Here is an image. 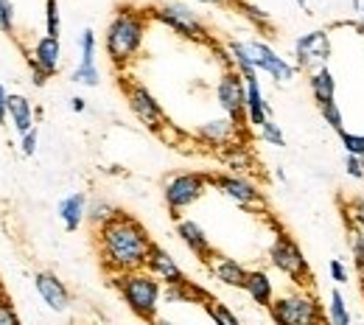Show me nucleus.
Masks as SVG:
<instances>
[{
    "label": "nucleus",
    "mask_w": 364,
    "mask_h": 325,
    "mask_svg": "<svg viewBox=\"0 0 364 325\" xmlns=\"http://www.w3.org/2000/svg\"><path fill=\"white\" fill-rule=\"evenodd\" d=\"M154 241L146 233V228L137 222L135 216L121 213L107 222L104 228H98V252H101V264L115 272V275H127L146 270L149 252H151Z\"/></svg>",
    "instance_id": "1"
},
{
    "label": "nucleus",
    "mask_w": 364,
    "mask_h": 325,
    "mask_svg": "<svg viewBox=\"0 0 364 325\" xmlns=\"http://www.w3.org/2000/svg\"><path fill=\"white\" fill-rule=\"evenodd\" d=\"M146 34V14L137 9H118V14L109 20L107 34H104V50L115 68L129 65L137 56Z\"/></svg>",
    "instance_id": "2"
},
{
    "label": "nucleus",
    "mask_w": 364,
    "mask_h": 325,
    "mask_svg": "<svg viewBox=\"0 0 364 325\" xmlns=\"http://www.w3.org/2000/svg\"><path fill=\"white\" fill-rule=\"evenodd\" d=\"M118 289H121L124 303L135 311L140 320L151 323L157 317V306H160V297H163V283L151 272L137 270V272L118 275Z\"/></svg>",
    "instance_id": "3"
},
{
    "label": "nucleus",
    "mask_w": 364,
    "mask_h": 325,
    "mask_svg": "<svg viewBox=\"0 0 364 325\" xmlns=\"http://www.w3.org/2000/svg\"><path fill=\"white\" fill-rule=\"evenodd\" d=\"M274 325H325L328 314L322 311V303L311 292H289L274 297V303L267 309Z\"/></svg>",
    "instance_id": "4"
},
{
    "label": "nucleus",
    "mask_w": 364,
    "mask_h": 325,
    "mask_svg": "<svg viewBox=\"0 0 364 325\" xmlns=\"http://www.w3.org/2000/svg\"><path fill=\"white\" fill-rule=\"evenodd\" d=\"M269 264L277 272H283L289 280H294L297 286H309L311 283V267L300 250V244L289 235V233H277L269 247Z\"/></svg>",
    "instance_id": "5"
},
{
    "label": "nucleus",
    "mask_w": 364,
    "mask_h": 325,
    "mask_svg": "<svg viewBox=\"0 0 364 325\" xmlns=\"http://www.w3.org/2000/svg\"><path fill=\"white\" fill-rule=\"evenodd\" d=\"M210 186V174H199V171H185V174H174L166 183V205L168 211L177 216L180 211L191 208L193 202L202 199V193Z\"/></svg>",
    "instance_id": "6"
},
{
    "label": "nucleus",
    "mask_w": 364,
    "mask_h": 325,
    "mask_svg": "<svg viewBox=\"0 0 364 325\" xmlns=\"http://www.w3.org/2000/svg\"><path fill=\"white\" fill-rule=\"evenodd\" d=\"M216 98H219L222 110L228 112V118H232L238 127L247 124V82L235 68H228L222 73V79L216 85Z\"/></svg>",
    "instance_id": "7"
},
{
    "label": "nucleus",
    "mask_w": 364,
    "mask_h": 325,
    "mask_svg": "<svg viewBox=\"0 0 364 325\" xmlns=\"http://www.w3.org/2000/svg\"><path fill=\"white\" fill-rule=\"evenodd\" d=\"M124 95L129 101V110L137 121L151 129V132H160L166 127V112L160 107V101L149 93V87H143L140 82H124Z\"/></svg>",
    "instance_id": "8"
},
{
    "label": "nucleus",
    "mask_w": 364,
    "mask_h": 325,
    "mask_svg": "<svg viewBox=\"0 0 364 325\" xmlns=\"http://www.w3.org/2000/svg\"><path fill=\"white\" fill-rule=\"evenodd\" d=\"M163 26H168L171 31H177L188 40H196V43H205L208 40V28L202 26V20L196 17V11H191L185 3H163L151 11Z\"/></svg>",
    "instance_id": "9"
},
{
    "label": "nucleus",
    "mask_w": 364,
    "mask_h": 325,
    "mask_svg": "<svg viewBox=\"0 0 364 325\" xmlns=\"http://www.w3.org/2000/svg\"><path fill=\"white\" fill-rule=\"evenodd\" d=\"M331 34L328 31H309L294 43V56H297V70L314 73L319 68H328L331 62Z\"/></svg>",
    "instance_id": "10"
},
{
    "label": "nucleus",
    "mask_w": 364,
    "mask_h": 325,
    "mask_svg": "<svg viewBox=\"0 0 364 325\" xmlns=\"http://www.w3.org/2000/svg\"><path fill=\"white\" fill-rule=\"evenodd\" d=\"M210 186H216L228 199H232L241 208H264V193L258 191L255 183H250L247 177L238 174H213Z\"/></svg>",
    "instance_id": "11"
},
{
    "label": "nucleus",
    "mask_w": 364,
    "mask_h": 325,
    "mask_svg": "<svg viewBox=\"0 0 364 325\" xmlns=\"http://www.w3.org/2000/svg\"><path fill=\"white\" fill-rule=\"evenodd\" d=\"M247 46H250L252 62H255V68H258L261 73H269L274 82H291V79H294L297 65L286 62L274 48H269L267 43H261V40H250Z\"/></svg>",
    "instance_id": "12"
},
{
    "label": "nucleus",
    "mask_w": 364,
    "mask_h": 325,
    "mask_svg": "<svg viewBox=\"0 0 364 325\" xmlns=\"http://www.w3.org/2000/svg\"><path fill=\"white\" fill-rule=\"evenodd\" d=\"M79 48H82V59H79V65L73 70V82L85 85V87H98L101 73H98V65H95V31L92 28L82 31Z\"/></svg>",
    "instance_id": "13"
},
{
    "label": "nucleus",
    "mask_w": 364,
    "mask_h": 325,
    "mask_svg": "<svg viewBox=\"0 0 364 325\" xmlns=\"http://www.w3.org/2000/svg\"><path fill=\"white\" fill-rule=\"evenodd\" d=\"M146 272H151L154 278L160 280V283H166V286H185V283H188L185 272L177 267V261H174L160 244L151 247L149 261H146Z\"/></svg>",
    "instance_id": "14"
},
{
    "label": "nucleus",
    "mask_w": 364,
    "mask_h": 325,
    "mask_svg": "<svg viewBox=\"0 0 364 325\" xmlns=\"http://www.w3.org/2000/svg\"><path fill=\"white\" fill-rule=\"evenodd\" d=\"M34 286H37V294L43 297L50 311H68L70 306V292L62 280L56 278L53 272H37L34 275Z\"/></svg>",
    "instance_id": "15"
},
{
    "label": "nucleus",
    "mask_w": 364,
    "mask_h": 325,
    "mask_svg": "<svg viewBox=\"0 0 364 325\" xmlns=\"http://www.w3.org/2000/svg\"><path fill=\"white\" fill-rule=\"evenodd\" d=\"M177 235H180V241L202 261V264H210L213 261V244H210V238H208V233L202 230L193 219H180L177 222Z\"/></svg>",
    "instance_id": "16"
},
{
    "label": "nucleus",
    "mask_w": 364,
    "mask_h": 325,
    "mask_svg": "<svg viewBox=\"0 0 364 325\" xmlns=\"http://www.w3.org/2000/svg\"><path fill=\"white\" fill-rule=\"evenodd\" d=\"M208 267H210L213 278L225 286H232V289H244L247 275H250V270L244 264H238L235 258H228V255H213V261Z\"/></svg>",
    "instance_id": "17"
},
{
    "label": "nucleus",
    "mask_w": 364,
    "mask_h": 325,
    "mask_svg": "<svg viewBox=\"0 0 364 325\" xmlns=\"http://www.w3.org/2000/svg\"><path fill=\"white\" fill-rule=\"evenodd\" d=\"M244 82H247V124L255 127V129H261L269 121V104H267V98L261 93L258 76L244 79Z\"/></svg>",
    "instance_id": "18"
},
{
    "label": "nucleus",
    "mask_w": 364,
    "mask_h": 325,
    "mask_svg": "<svg viewBox=\"0 0 364 325\" xmlns=\"http://www.w3.org/2000/svg\"><path fill=\"white\" fill-rule=\"evenodd\" d=\"M28 59H31L34 65H40L48 76H53V73L59 70V65H62V46H59V40H56V37H48V34L40 37L34 50L28 53Z\"/></svg>",
    "instance_id": "19"
},
{
    "label": "nucleus",
    "mask_w": 364,
    "mask_h": 325,
    "mask_svg": "<svg viewBox=\"0 0 364 325\" xmlns=\"http://www.w3.org/2000/svg\"><path fill=\"white\" fill-rule=\"evenodd\" d=\"M59 219H62V225H65V230H79L82 228V222L87 219V196L82 193V191H76V193H70V196H65L62 202H59Z\"/></svg>",
    "instance_id": "20"
},
{
    "label": "nucleus",
    "mask_w": 364,
    "mask_h": 325,
    "mask_svg": "<svg viewBox=\"0 0 364 325\" xmlns=\"http://www.w3.org/2000/svg\"><path fill=\"white\" fill-rule=\"evenodd\" d=\"M238 129L241 127L232 118H216V121L202 124L196 129V135L205 140V143H210V146H228V143H232V140L238 138Z\"/></svg>",
    "instance_id": "21"
},
{
    "label": "nucleus",
    "mask_w": 364,
    "mask_h": 325,
    "mask_svg": "<svg viewBox=\"0 0 364 325\" xmlns=\"http://www.w3.org/2000/svg\"><path fill=\"white\" fill-rule=\"evenodd\" d=\"M244 292L252 297V303H258V306H264V309H269L274 303L272 278H269L264 270H250L247 283H244Z\"/></svg>",
    "instance_id": "22"
},
{
    "label": "nucleus",
    "mask_w": 364,
    "mask_h": 325,
    "mask_svg": "<svg viewBox=\"0 0 364 325\" xmlns=\"http://www.w3.org/2000/svg\"><path fill=\"white\" fill-rule=\"evenodd\" d=\"M309 90L314 95L317 107L336 101V79H333L331 68H319L314 73H309Z\"/></svg>",
    "instance_id": "23"
},
{
    "label": "nucleus",
    "mask_w": 364,
    "mask_h": 325,
    "mask_svg": "<svg viewBox=\"0 0 364 325\" xmlns=\"http://www.w3.org/2000/svg\"><path fill=\"white\" fill-rule=\"evenodd\" d=\"M9 118H11V124H14V129L20 135L31 132L34 129V107H31V101L26 95L9 93Z\"/></svg>",
    "instance_id": "24"
},
{
    "label": "nucleus",
    "mask_w": 364,
    "mask_h": 325,
    "mask_svg": "<svg viewBox=\"0 0 364 325\" xmlns=\"http://www.w3.org/2000/svg\"><path fill=\"white\" fill-rule=\"evenodd\" d=\"M328 325H350V309L339 289H331L328 294Z\"/></svg>",
    "instance_id": "25"
},
{
    "label": "nucleus",
    "mask_w": 364,
    "mask_h": 325,
    "mask_svg": "<svg viewBox=\"0 0 364 325\" xmlns=\"http://www.w3.org/2000/svg\"><path fill=\"white\" fill-rule=\"evenodd\" d=\"M115 216H118V211L107 199H92V202H87V222H90L92 228H104Z\"/></svg>",
    "instance_id": "26"
},
{
    "label": "nucleus",
    "mask_w": 364,
    "mask_h": 325,
    "mask_svg": "<svg viewBox=\"0 0 364 325\" xmlns=\"http://www.w3.org/2000/svg\"><path fill=\"white\" fill-rule=\"evenodd\" d=\"M348 247H350L353 267H356V272H359L362 286H364V230H359V228H350V233H348Z\"/></svg>",
    "instance_id": "27"
},
{
    "label": "nucleus",
    "mask_w": 364,
    "mask_h": 325,
    "mask_svg": "<svg viewBox=\"0 0 364 325\" xmlns=\"http://www.w3.org/2000/svg\"><path fill=\"white\" fill-rule=\"evenodd\" d=\"M205 311L210 314V320H213L216 325H241V320L230 311L228 306H225V303H219V300H213V297L205 303Z\"/></svg>",
    "instance_id": "28"
},
{
    "label": "nucleus",
    "mask_w": 364,
    "mask_h": 325,
    "mask_svg": "<svg viewBox=\"0 0 364 325\" xmlns=\"http://www.w3.org/2000/svg\"><path fill=\"white\" fill-rule=\"evenodd\" d=\"M319 112H322V118H325V124L339 135L342 129H345V118H342V110H339V104L336 101H331V104H322L319 107Z\"/></svg>",
    "instance_id": "29"
},
{
    "label": "nucleus",
    "mask_w": 364,
    "mask_h": 325,
    "mask_svg": "<svg viewBox=\"0 0 364 325\" xmlns=\"http://www.w3.org/2000/svg\"><path fill=\"white\" fill-rule=\"evenodd\" d=\"M339 140H342V146H345V154L364 157V135L362 132H348V129H342V132H339Z\"/></svg>",
    "instance_id": "30"
},
{
    "label": "nucleus",
    "mask_w": 364,
    "mask_h": 325,
    "mask_svg": "<svg viewBox=\"0 0 364 325\" xmlns=\"http://www.w3.org/2000/svg\"><path fill=\"white\" fill-rule=\"evenodd\" d=\"M59 31H62L59 3H56V0H48L46 3V34L48 37H56V40H59Z\"/></svg>",
    "instance_id": "31"
},
{
    "label": "nucleus",
    "mask_w": 364,
    "mask_h": 325,
    "mask_svg": "<svg viewBox=\"0 0 364 325\" xmlns=\"http://www.w3.org/2000/svg\"><path fill=\"white\" fill-rule=\"evenodd\" d=\"M258 132H261V140H264V143H269V146H277V149H280V146H286V135H283V129L274 124L272 118H269Z\"/></svg>",
    "instance_id": "32"
},
{
    "label": "nucleus",
    "mask_w": 364,
    "mask_h": 325,
    "mask_svg": "<svg viewBox=\"0 0 364 325\" xmlns=\"http://www.w3.org/2000/svg\"><path fill=\"white\" fill-rule=\"evenodd\" d=\"M0 31L11 34L14 31V9L9 0H0Z\"/></svg>",
    "instance_id": "33"
},
{
    "label": "nucleus",
    "mask_w": 364,
    "mask_h": 325,
    "mask_svg": "<svg viewBox=\"0 0 364 325\" xmlns=\"http://www.w3.org/2000/svg\"><path fill=\"white\" fill-rule=\"evenodd\" d=\"M328 272H331V280H333V283H348V280H350V270H348L339 258H331V261H328Z\"/></svg>",
    "instance_id": "34"
},
{
    "label": "nucleus",
    "mask_w": 364,
    "mask_h": 325,
    "mask_svg": "<svg viewBox=\"0 0 364 325\" xmlns=\"http://www.w3.org/2000/svg\"><path fill=\"white\" fill-rule=\"evenodd\" d=\"M348 213H350V219H353V228L364 230V196H356V199H350V205H348Z\"/></svg>",
    "instance_id": "35"
},
{
    "label": "nucleus",
    "mask_w": 364,
    "mask_h": 325,
    "mask_svg": "<svg viewBox=\"0 0 364 325\" xmlns=\"http://www.w3.org/2000/svg\"><path fill=\"white\" fill-rule=\"evenodd\" d=\"M345 171H348L353 180H364V157L345 154Z\"/></svg>",
    "instance_id": "36"
},
{
    "label": "nucleus",
    "mask_w": 364,
    "mask_h": 325,
    "mask_svg": "<svg viewBox=\"0 0 364 325\" xmlns=\"http://www.w3.org/2000/svg\"><path fill=\"white\" fill-rule=\"evenodd\" d=\"M0 325H23L9 300H0Z\"/></svg>",
    "instance_id": "37"
},
{
    "label": "nucleus",
    "mask_w": 364,
    "mask_h": 325,
    "mask_svg": "<svg viewBox=\"0 0 364 325\" xmlns=\"http://www.w3.org/2000/svg\"><path fill=\"white\" fill-rule=\"evenodd\" d=\"M241 9H244V14H247L252 23H258V26H267V23H269V17H267L258 6H252V3H241Z\"/></svg>",
    "instance_id": "38"
},
{
    "label": "nucleus",
    "mask_w": 364,
    "mask_h": 325,
    "mask_svg": "<svg viewBox=\"0 0 364 325\" xmlns=\"http://www.w3.org/2000/svg\"><path fill=\"white\" fill-rule=\"evenodd\" d=\"M20 146H23V154H26V157H31V154L37 151V127L23 135V143H20Z\"/></svg>",
    "instance_id": "39"
},
{
    "label": "nucleus",
    "mask_w": 364,
    "mask_h": 325,
    "mask_svg": "<svg viewBox=\"0 0 364 325\" xmlns=\"http://www.w3.org/2000/svg\"><path fill=\"white\" fill-rule=\"evenodd\" d=\"M28 68H31V73H34V85H37V87H43V85L48 82V79H50V76H48L46 70H43L40 65H34L31 59H28Z\"/></svg>",
    "instance_id": "40"
},
{
    "label": "nucleus",
    "mask_w": 364,
    "mask_h": 325,
    "mask_svg": "<svg viewBox=\"0 0 364 325\" xmlns=\"http://www.w3.org/2000/svg\"><path fill=\"white\" fill-rule=\"evenodd\" d=\"M6 115H9V93L0 85V121H6Z\"/></svg>",
    "instance_id": "41"
},
{
    "label": "nucleus",
    "mask_w": 364,
    "mask_h": 325,
    "mask_svg": "<svg viewBox=\"0 0 364 325\" xmlns=\"http://www.w3.org/2000/svg\"><path fill=\"white\" fill-rule=\"evenodd\" d=\"M85 107H87V104H85V98H79V95H76V98H70V110H73V112H85Z\"/></svg>",
    "instance_id": "42"
},
{
    "label": "nucleus",
    "mask_w": 364,
    "mask_h": 325,
    "mask_svg": "<svg viewBox=\"0 0 364 325\" xmlns=\"http://www.w3.org/2000/svg\"><path fill=\"white\" fill-rule=\"evenodd\" d=\"M193 3H225V0H193Z\"/></svg>",
    "instance_id": "43"
},
{
    "label": "nucleus",
    "mask_w": 364,
    "mask_h": 325,
    "mask_svg": "<svg viewBox=\"0 0 364 325\" xmlns=\"http://www.w3.org/2000/svg\"><path fill=\"white\" fill-rule=\"evenodd\" d=\"M353 6H356V9H359V11H362V0H353Z\"/></svg>",
    "instance_id": "44"
},
{
    "label": "nucleus",
    "mask_w": 364,
    "mask_h": 325,
    "mask_svg": "<svg viewBox=\"0 0 364 325\" xmlns=\"http://www.w3.org/2000/svg\"><path fill=\"white\" fill-rule=\"evenodd\" d=\"M0 300H6V292H3V283H0Z\"/></svg>",
    "instance_id": "45"
},
{
    "label": "nucleus",
    "mask_w": 364,
    "mask_h": 325,
    "mask_svg": "<svg viewBox=\"0 0 364 325\" xmlns=\"http://www.w3.org/2000/svg\"><path fill=\"white\" fill-rule=\"evenodd\" d=\"M294 3H297V6H306V3H309V0H294Z\"/></svg>",
    "instance_id": "46"
},
{
    "label": "nucleus",
    "mask_w": 364,
    "mask_h": 325,
    "mask_svg": "<svg viewBox=\"0 0 364 325\" xmlns=\"http://www.w3.org/2000/svg\"><path fill=\"white\" fill-rule=\"evenodd\" d=\"M359 28L364 31V11H362V23H359Z\"/></svg>",
    "instance_id": "47"
}]
</instances>
